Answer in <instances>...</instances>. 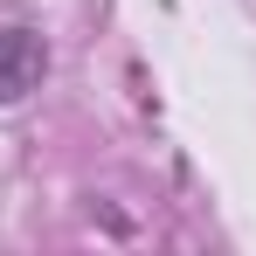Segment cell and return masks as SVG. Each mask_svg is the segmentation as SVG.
Here are the masks:
<instances>
[{
    "label": "cell",
    "instance_id": "6da1fadb",
    "mask_svg": "<svg viewBox=\"0 0 256 256\" xmlns=\"http://www.w3.org/2000/svg\"><path fill=\"white\" fill-rule=\"evenodd\" d=\"M42 76H48V42L35 28H0V111L21 104Z\"/></svg>",
    "mask_w": 256,
    "mask_h": 256
}]
</instances>
